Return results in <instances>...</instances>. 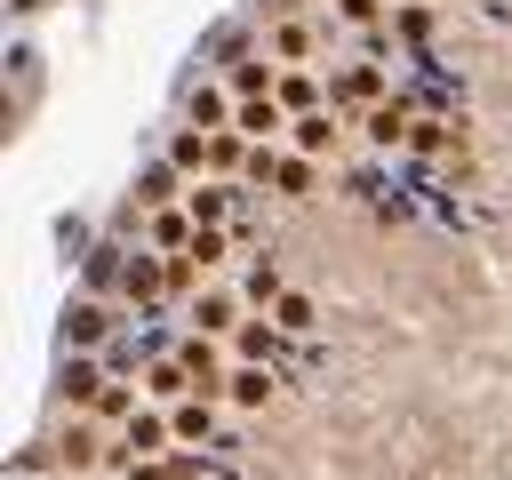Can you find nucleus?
<instances>
[{
    "instance_id": "f257e3e1",
    "label": "nucleus",
    "mask_w": 512,
    "mask_h": 480,
    "mask_svg": "<svg viewBox=\"0 0 512 480\" xmlns=\"http://www.w3.org/2000/svg\"><path fill=\"white\" fill-rule=\"evenodd\" d=\"M368 136H376V144H384V152H392V144H400V136H408V112H400V104H384V112H376V120H368Z\"/></svg>"
},
{
    "instance_id": "f03ea898",
    "label": "nucleus",
    "mask_w": 512,
    "mask_h": 480,
    "mask_svg": "<svg viewBox=\"0 0 512 480\" xmlns=\"http://www.w3.org/2000/svg\"><path fill=\"white\" fill-rule=\"evenodd\" d=\"M112 320H104V304H72V344H96Z\"/></svg>"
},
{
    "instance_id": "7ed1b4c3",
    "label": "nucleus",
    "mask_w": 512,
    "mask_h": 480,
    "mask_svg": "<svg viewBox=\"0 0 512 480\" xmlns=\"http://www.w3.org/2000/svg\"><path fill=\"white\" fill-rule=\"evenodd\" d=\"M64 400H104V376L80 360V368H64Z\"/></svg>"
},
{
    "instance_id": "20e7f679",
    "label": "nucleus",
    "mask_w": 512,
    "mask_h": 480,
    "mask_svg": "<svg viewBox=\"0 0 512 480\" xmlns=\"http://www.w3.org/2000/svg\"><path fill=\"white\" fill-rule=\"evenodd\" d=\"M264 392H272L264 368H240V376H232V400H240V408H264Z\"/></svg>"
},
{
    "instance_id": "39448f33",
    "label": "nucleus",
    "mask_w": 512,
    "mask_h": 480,
    "mask_svg": "<svg viewBox=\"0 0 512 480\" xmlns=\"http://www.w3.org/2000/svg\"><path fill=\"white\" fill-rule=\"evenodd\" d=\"M240 128H248V136H272V128H280V104H272V96H264V104H240Z\"/></svg>"
},
{
    "instance_id": "423d86ee",
    "label": "nucleus",
    "mask_w": 512,
    "mask_h": 480,
    "mask_svg": "<svg viewBox=\"0 0 512 480\" xmlns=\"http://www.w3.org/2000/svg\"><path fill=\"white\" fill-rule=\"evenodd\" d=\"M272 328H288V336H304V328H312V304H304V296H280V312H272Z\"/></svg>"
},
{
    "instance_id": "0eeeda50",
    "label": "nucleus",
    "mask_w": 512,
    "mask_h": 480,
    "mask_svg": "<svg viewBox=\"0 0 512 480\" xmlns=\"http://www.w3.org/2000/svg\"><path fill=\"white\" fill-rule=\"evenodd\" d=\"M240 352H248V360H272V352H280V336H272L264 320H248V328H240Z\"/></svg>"
},
{
    "instance_id": "6e6552de",
    "label": "nucleus",
    "mask_w": 512,
    "mask_h": 480,
    "mask_svg": "<svg viewBox=\"0 0 512 480\" xmlns=\"http://www.w3.org/2000/svg\"><path fill=\"white\" fill-rule=\"evenodd\" d=\"M176 440H208V400H184L176 408Z\"/></svg>"
},
{
    "instance_id": "1a4fd4ad",
    "label": "nucleus",
    "mask_w": 512,
    "mask_h": 480,
    "mask_svg": "<svg viewBox=\"0 0 512 480\" xmlns=\"http://www.w3.org/2000/svg\"><path fill=\"white\" fill-rule=\"evenodd\" d=\"M168 432H176V424H160V416H136V424H128V448H160Z\"/></svg>"
},
{
    "instance_id": "9d476101",
    "label": "nucleus",
    "mask_w": 512,
    "mask_h": 480,
    "mask_svg": "<svg viewBox=\"0 0 512 480\" xmlns=\"http://www.w3.org/2000/svg\"><path fill=\"white\" fill-rule=\"evenodd\" d=\"M296 144H304V152H320V144H336V128H328V120H296Z\"/></svg>"
},
{
    "instance_id": "9b49d317",
    "label": "nucleus",
    "mask_w": 512,
    "mask_h": 480,
    "mask_svg": "<svg viewBox=\"0 0 512 480\" xmlns=\"http://www.w3.org/2000/svg\"><path fill=\"white\" fill-rule=\"evenodd\" d=\"M408 144H416V152H440V144H448V120H416V136H408Z\"/></svg>"
},
{
    "instance_id": "f8f14e48",
    "label": "nucleus",
    "mask_w": 512,
    "mask_h": 480,
    "mask_svg": "<svg viewBox=\"0 0 512 480\" xmlns=\"http://www.w3.org/2000/svg\"><path fill=\"white\" fill-rule=\"evenodd\" d=\"M120 280H128V296H152V288H160V272H152V264H144V256H136V264H128V272H120Z\"/></svg>"
},
{
    "instance_id": "ddd939ff",
    "label": "nucleus",
    "mask_w": 512,
    "mask_h": 480,
    "mask_svg": "<svg viewBox=\"0 0 512 480\" xmlns=\"http://www.w3.org/2000/svg\"><path fill=\"white\" fill-rule=\"evenodd\" d=\"M200 328H232V296H200Z\"/></svg>"
},
{
    "instance_id": "4468645a",
    "label": "nucleus",
    "mask_w": 512,
    "mask_h": 480,
    "mask_svg": "<svg viewBox=\"0 0 512 480\" xmlns=\"http://www.w3.org/2000/svg\"><path fill=\"white\" fill-rule=\"evenodd\" d=\"M344 16L352 24H376V0H344Z\"/></svg>"
}]
</instances>
